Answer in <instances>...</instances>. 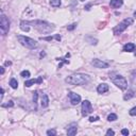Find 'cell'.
<instances>
[{
    "label": "cell",
    "instance_id": "cell-1",
    "mask_svg": "<svg viewBox=\"0 0 136 136\" xmlns=\"http://www.w3.org/2000/svg\"><path fill=\"white\" fill-rule=\"evenodd\" d=\"M27 23L29 26H32L35 30H37L38 32L47 34L50 33L51 31L54 30V26L52 23H49L47 21L44 20H27Z\"/></svg>",
    "mask_w": 136,
    "mask_h": 136
},
{
    "label": "cell",
    "instance_id": "cell-34",
    "mask_svg": "<svg viewBox=\"0 0 136 136\" xmlns=\"http://www.w3.org/2000/svg\"><path fill=\"white\" fill-rule=\"evenodd\" d=\"M0 71H1V75L4 73V67H0Z\"/></svg>",
    "mask_w": 136,
    "mask_h": 136
},
{
    "label": "cell",
    "instance_id": "cell-17",
    "mask_svg": "<svg viewBox=\"0 0 136 136\" xmlns=\"http://www.w3.org/2000/svg\"><path fill=\"white\" fill-rule=\"evenodd\" d=\"M135 96V91H133V89H130V91H128V92L123 96V99L126 101V100H130V99H132L133 97Z\"/></svg>",
    "mask_w": 136,
    "mask_h": 136
},
{
    "label": "cell",
    "instance_id": "cell-7",
    "mask_svg": "<svg viewBox=\"0 0 136 136\" xmlns=\"http://www.w3.org/2000/svg\"><path fill=\"white\" fill-rule=\"evenodd\" d=\"M91 110H92V106H91V103L89 102L88 100H84L82 102V115L83 116H87L88 114L91 113Z\"/></svg>",
    "mask_w": 136,
    "mask_h": 136
},
{
    "label": "cell",
    "instance_id": "cell-25",
    "mask_svg": "<svg viewBox=\"0 0 136 136\" xmlns=\"http://www.w3.org/2000/svg\"><path fill=\"white\" fill-rule=\"evenodd\" d=\"M129 113H130V115H131V116H136V106H134L133 109L130 110Z\"/></svg>",
    "mask_w": 136,
    "mask_h": 136
},
{
    "label": "cell",
    "instance_id": "cell-15",
    "mask_svg": "<svg viewBox=\"0 0 136 136\" xmlns=\"http://www.w3.org/2000/svg\"><path fill=\"white\" fill-rule=\"evenodd\" d=\"M77 132H78V129H77L76 125H72L70 128H68L67 134H68V136H75L77 134Z\"/></svg>",
    "mask_w": 136,
    "mask_h": 136
},
{
    "label": "cell",
    "instance_id": "cell-20",
    "mask_svg": "<svg viewBox=\"0 0 136 136\" xmlns=\"http://www.w3.org/2000/svg\"><path fill=\"white\" fill-rule=\"evenodd\" d=\"M50 4L54 8H57L61 5V0H50Z\"/></svg>",
    "mask_w": 136,
    "mask_h": 136
},
{
    "label": "cell",
    "instance_id": "cell-11",
    "mask_svg": "<svg viewBox=\"0 0 136 136\" xmlns=\"http://www.w3.org/2000/svg\"><path fill=\"white\" fill-rule=\"evenodd\" d=\"M107 91H109V85H107L106 83H101L97 87V91L99 94H104V92H106Z\"/></svg>",
    "mask_w": 136,
    "mask_h": 136
},
{
    "label": "cell",
    "instance_id": "cell-31",
    "mask_svg": "<svg viewBox=\"0 0 136 136\" xmlns=\"http://www.w3.org/2000/svg\"><path fill=\"white\" fill-rule=\"evenodd\" d=\"M41 39H44V41H48V42H50L53 39V37L52 36H48V37H41Z\"/></svg>",
    "mask_w": 136,
    "mask_h": 136
},
{
    "label": "cell",
    "instance_id": "cell-8",
    "mask_svg": "<svg viewBox=\"0 0 136 136\" xmlns=\"http://www.w3.org/2000/svg\"><path fill=\"white\" fill-rule=\"evenodd\" d=\"M68 97L70 99V102H71L72 105H77L81 102V96L76 94V92H72V91H69L68 92Z\"/></svg>",
    "mask_w": 136,
    "mask_h": 136
},
{
    "label": "cell",
    "instance_id": "cell-24",
    "mask_svg": "<svg viewBox=\"0 0 136 136\" xmlns=\"http://www.w3.org/2000/svg\"><path fill=\"white\" fill-rule=\"evenodd\" d=\"M47 135L48 136H55V135H57V131H55V130H48Z\"/></svg>",
    "mask_w": 136,
    "mask_h": 136
},
{
    "label": "cell",
    "instance_id": "cell-30",
    "mask_svg": "<svg viewBox=\"0 0 136 136\" xmlns=\"http://www.w3.org/2000/svg\"><path fill=\"white\" fill-rule=\"evenodd\" d=\"M121 134H122V135H125V136H128V135H129V131H128L126 129H122V130H121Z\"/></svg>",
    "mask_w": 136,
    "mask_h": 136
},
{
    "label": "cell",
    "instance_id": "cell-26",
    "mask_svg": "<svg viewBox=\"0 0 136 136\" xmlns=\"http://www.w3.org/2000/svg\"><path fill=\"white\" fill-rule=\"evenodd\" d=\"M87 41H89V42H91V43H89V44H91V45H97V39H92V38H91V37H88L87 38Z\"/></svg>",
    "mask_w": 136,
    "mask_h": 136
},
{
    "label": "cell",
    "instance_id": "cell-23",
    "mask_svg": "<svg viewBox=\"0 0 136 136\" xmlns=\"http://www.w3.org/2000/svg\"><path fill=\"white\" fill-rule=\"evenodd\" d=\"M1 106L2 107H12V106H14V102L10 100L8 102V103H5V104H1Z\"/></svg>",
    "mask_w": 136,
    "mask_h": 136
},
{
    "label": "cell",
    "instance_id": "cell-9",
    "mask_svg": "<svg viewBox=\"0 0 136 136\" xmlns=\"http://www.w3.org/2000/svg\"><path fill=\"white\" fill-rule=\"evenodd\" d=\"M91 65L96 68H107L109 67V63L102 61V60H98V58H94L91 61Z\"/></svg>",
    "mask_w": 136,
    "mask_h": 136
},
{
    "label": "cell",
    "instance_id": "cell-3",
    "mask_svg": "<svg viewBox=\"0 0 136 136\" xmlns=\"http://www.w3.org/2000/svg\"><path fill=\"white\" fill-rule=\"evenodd\" d=\"M17 39L23 47H26L28 49H31V50H32V49H35L36 47H37V43H36V41H34V39L31 38V37H28V36L18 35Z\"/></svg>",
    "mask_w": 136,
    "mask_h": 136
},
{
    "label": "cell",
    "instance_id": "cell-28",
    "mask_svg": "<svg viewBox=\"0 0 136 136\" xmlns=\"http://www.w3.org/2000/svg\"><path fill=\"white\" fill-rule=\"evenodd\" d=\"M77 27V23H72V24H70V26L69 27H68L67 28V29H68V31H72L73 29H75V28Z\"/></svg>",
    "mask_w": 136,
    "mask_h": 136
},
{
    "label": "cell",
    "instance_id": "cell-5",
    "mask_svg": "<svg viewBox=\"0 0 136 136\" xmlns=\"http://www.w3.org/2000/svg\"><path fill=\"white\" fill-rule=\"evenodd\" d=\"M9 30H10V20L3 13H1V17H0V31H1V34L2 35H7Z\"/></svg>",
    "mask_w": 136,
    "mask_h": 136
},
{
    "label": "cell",
    "instance_id": "cell-21",
    "mask_svg": "<svg viewBox=\"0 0 136 136\" xmlns=\"http://www.w3.org/2000/svg\"><path fill=\"white\" fill-rule=\"evenodd\" d=\"M107 120L109 121H115V120H117V115L116 114H110L107 116Z\"/></svg>",
    "mask_w": 136,
    "mask_h": 136
},
{
    "label": "cell",
    "instance_id": "cell-32",
    "mask_svg": "<svg viewBox=\"0 0 136 136\" xmlns=\"http://www.w3.org/2000/svg\"><path fill=\"white\" fill-rule=\"evenodd\" d=\"M91 3H88V4H86V5H85V8H84V9H85L86 11H89V10H91Z\"/></svg>",
    "mask_w": 136,
    "mask_h": 136
},
{
    "label": "cell",
    "instance_id": "cell-13",
    "mask_svg": "<svg viewBox=\"0 0 136 136\" xmlns=\"http://www.w3.org/2000/svg\"><path fill=\"white\" fill-rule=\"evenodd\" d=\"M136 48L135 44H133V43H128V44H125L123 46V51L125 52H131V51H134Z\"/></svg>",
    "mask_w": 136,
    "mask_h": 136
},
{
    "label": "cell",
    "instance_id": "cell-10",
    "mask_svg": "<svg viewBox=\"0 0 136 136\" xmlns=\"http://www.w3.org/2000/svg\"><path fill=\"white\" fill-rule=\"evenodd\" d=\"M42 82H43V78H42V77H39V78H37V79H30V80H28V81L24 82V86H27V87H30V86L34 85L35 83H38V84H41Z\"/></svg>",
    "mask_w": 136,
    "mask_h": 136
},
{
    "label": "cell",
    "instance_id": "cell-12",
    "mask_svg": "<svg viewBox=\"0 0 136 136\" xmlns=\"http://www.w3.org/2000/svg\"><path fill=\"white\" fill-rule=\"evenodd\" d=\"M41 105L42 107H48L49 105V97L46 94H43L41 97Z\"/></svg>",
    "mask_w": 136,
    "mask_h": 136
},
{
    "label": "cell",
    "instance_id": "cell-37",
    "mask_svg": "<svg viewBox=\"0 0 136 136\" xmlns=\"http://www.w3.org/2000/svg\"><path fill=\"white\" fill-rule=\"evenodd\" d=\"M134 17H136V11L134 12Z\"/></svg>",
    "mask_w": 136,
    "mask_h": 136
},
{
    "label": "cell",
    "instance_id": "cell-2",
    "mask_svg": "<svg viewBox=\"0 0 136 136\" xmlns=\"http://www.w3.org/2000/svg\"><path fill=\"white\" fill-rule=\"evenodd\" d=\"M91 81V77L85 73H75L65 79V82L70 85H85Z\"/></svg>",
    "mask_w": 136,
    "mask_h": 136
},
{
    "label": "cell",
    "instance_id": "cell-33",
    "mask_svg": "<svg viewBox=\"0 0 136 136\" xmlns=\"http://www.w3.org/2000/svg\"><path fill=\"white\" fill-rule=\"evenodd\" d=\"M3 95H4V89L1 88V96H0V100L2 101V99H3Z\"/></svg>",
    "mask_w": 136,
    "mask_h": 136
},
{
    "label": "cell",
    "instance_id": "cell-16",
    "mask_svg": "<svg viewBox=\"0 0 136 136\" xmlns=\"http://www.w3.org/2000/svg\"><path fill=\"white\" fill-rule=\"evenodd\" d=\"M20 29L23 31H24V32H29L30 31V26L28 24L27 20H23L20 23Z\"/></svg>",
    "mask_w": 136,
    "mask_h": 136
},
{
    "label": "cell",
    "instance_id": "cell-18",
    "mask_svg": "<svg viewBox=\"0 0 136 136\" xmlns=\"http://www.w3.org/2000/svg\"><path fill=\"white\" fill-rule=\"evenodd\" d=\"M37 98H38V92L34 91L33 92V104H34V110H36V104H37Z\"/></svg>",
    "mask_w": 136,
    "mask_h": 136
},
{
    "label": "cell",
    "instance_id": "cell-27",
    "mask_svg": "<svg viewBox=\"0 0 136 136\" xmlns=\"http://www.w3.org/2000/svg\"><path fill=\"white\" fill-rule=\"evenodd\" d=\"M99 119V117L98 116H91V117H89V121L91 122H94V121H97V120Z\"/></svg>",
    "mask_w": 136,
    "mask_h": 136
},
{
    "label": "cell",
    "instance_id": "cell-6",
    "mask_svg": "<svg viewBox=\"0 0 136 136\" xmlns=\"http://www.w3.org/2000/svg\"><path fill=\"white\" fill-rule=\"evenodd\" d=\"M113 83L120 89H126V87H128V82L122 76H116L113 79Z\"/></svg>",
    "mask_w": 136,
    "mask_h": 136
},
{
    "label": "cell",
    "instance_id": "cell-29",
    "mask_svg": "<svg viewBox=\"0 0 136 136\" xmlns=\"http://www.w3.org/2000/svg\"><path fill=\"white\" fill-rule=\"evenodd\" d=\"M106 135L107 136H110V135H115V132H114L113 131V130H107V131H106Z\"/></svg>",
    "mask_w": 136,
    "mask_h": 136
},
{
    "label": "cell",
    "instance_id": "cell-14",
    "mask_svg": "<svg viewBox=\"0 0 136 136\" xmlns=\"http://www.w3.org/2000/svg\"><path fill=\"white\" fill-rule=\"evenodd\" d=\"M110 4H111V7H112V8L117 9V8H120L123 4V1H122V0H111Z\"/></svg>",
    "mask_w": 136,
    "mask_h": 136
},
{
    "label": "cell",
    "instance_id": "cell-35",
    "mask_svg": "<svg viewBox=\"0 0 136 136\" xmlns=\"http://www.w3.org/2000/svg\"><path fill=\"white\" fill-rule=\"evenodd\" d=\"M55 39H57V41H61V36L60 35H55Z\"/></svg>",
    "mask_w": 136,
    "mask_h": 136
},
{
    "label": "cell",
    "instance_id": "cell-4",
    "mask_svg": "<svg viewBox=\"0 0 136 136\" xmlns=\"http://www.w3.org/2000/svg\"><path fill=\"white\" fill-rule=\"evenodd\" d=\"M132 23H133L132 18H125V19L122 20L118 26H116L115 28H114V30H113L114 34H115V35H119V34H121L123 31H125L129 26H131Z\"/></svg>",
    "mask_w": 136,
    "mask_h": 136
},
{
    "label": "cell",
    "instance_id": "cell-19",
    "mask_svg": "<svg viewBox=\"0 0 136 136\" xmlns=\"http://www.w3.org/2000/svg\"><path fill=\"white\" fill-rule=\"evenodd\" d=\"M10 85H11V87L12 88H14V89H16L18 87V82H17V80L16 79H11V81H10Z\"/></svg>",
    "mask_w": 136,
    "mask_h": 136
},
{
    "label": "cell",
    "instance_id": "cell-36",
    "mask_svg": "<svg viewBox=\"0 0 136 136\" xmlns=\"http://www.w3.org/2000/svg\"><path fill=\"white\" fill-rule=\"evenodd\" d=\"M11 64H12V63H11L10 61H7V62H5V65H7V66H10Z\"/></svg>",
    "mask_w": 136,
    "mask_h": 136
},
{
    "label": "cell",
    "instance_id": "cell-22",
    "mask_svg": "<svg viewBox=\"0 0 136 136\" xmlns=\"http://www.w3.org/2000/svg\"><path fill=\"white\" fill-rule=\"evenodd\" d=\"M20 76L23 77V78H29V77H30V71H29V70H23V71L20 72Z\"/></svg>",
    "mask_w": 136,
    "mask_h": 136
}]
</instances>
